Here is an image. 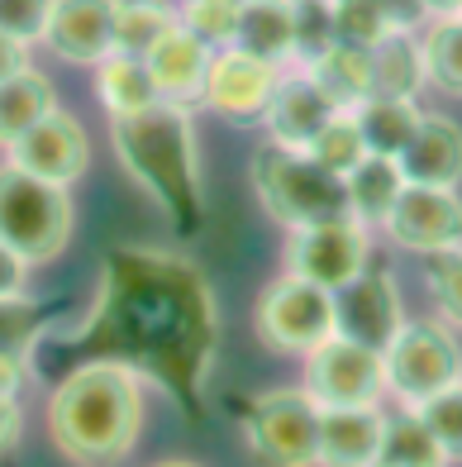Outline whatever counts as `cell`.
Returning a JSON list of instances; mask_svg holds the SVG:
<instances>
[{"instance_id": "2e32d148", "label": "cell", "mask_w": 462, "mask_h": 467, "mask_svg": "<svg viewBox=\"0 0 462 467\" xmlns=\"http://www.w3.org/2000/svg\"><path fill=\"white\" fill-rule=\"evenodd\" d=\"M339 115V105H334L320 87H314V77L301 72V77H282L277 81V91H272V105H267V134L272 143H282V148H305L314 143V134L324 130V124Z\"/></svg>"}, {"instance_id": "7bdbcfd3", "label": "cell", "mask_w": 462, "mask_h": 467, "mask_svg": "<svg viewBox=\"0 0 462 467\" xmlns=\"http://www.w3.org/2000/svg\"><path fill=\"white\" fill-rule=\"evenodd\" d=\"M158 467H200V462H158Z\"/></svg>"}, {"instance_id": "f546056e", "label": "cell", "mask_w": 462, "mask_h": 467, "mask_svg": "<svg viewBox=\"0 0 462 467\" xmlns=\"http://www.w3.org/2000/svg\"><path fill=\"white\" fill-rule=\"evenodd\" d=\"M425 38V62H429V81L444 96H462V15L434 19Z\"/></svg>"}, {"instance_id": "ffe728a7", "label": "cell", "mask_w": 462, "mask_h": 467, "mask_svg": "<svg viewBox=\"0 0 462 467\" xmlns=\"http://www.w3.org/2000/svg\"><path fill=\"white\" fill-rule=\"evenodd\" d=\"M372 96L391 100H415L429 87V62H425V38L415 29H391L372 53Z\"/></svg>"}, {"instance_id": "d4e9b609", "label": "cell", "mask_w": 462, "mask_h": 467, "mask_svg": "<svg viewBox=\"0 0 462 467\" xmlns=\"http://www.w3.org/2000/svg\"><path fill=\"white\" fill-rule=\"evenodd\" d=\"M310 77L339 110H358L363 100H372V57L363 48L334 44L320 62H310Z\"/></svg>"}, {"instance_id": "60d3db41", "label": "cell", "mask_w": 462, "mask_h": 467, "mask_svg": "<svg viewBox=\"0 0 462 467\" xmlns=\"http://www.w3.org/2000/svg\"><path fill=\"white\" fill-rule=\"evenodd\" d=\"M382 5H386V15H391V25H395V29H415L419 19H429L419 0H382Z\"/></svg>"}, {"instance_id": "836d02e7", "label": "cell", "mask_w": 462, "mask_h": 467, "mask_svg": "<svg viewBox=\"0 0 462 467\" xmlns=\"http://www.w3.org/2000/svg\"><path fill=\"white\" fill-rule=\"evenodd\" d=\"M239 10H243V0H186L177 25L191 29L205 48H215V44L229 48L234 44V29H239Z\"/></svg>"}, {"instance_id": "e0dca14e", "label": "cell", "mask_w": 462, "mask_h": 467, "mask_svg": "<svg viewBox=\"0 0 462 467\" xmlns=\"http://www.w3.org/2000/svg\"><path fill=\"white\" fill-rule=\"evenodd\" d=\"M210 57H215V53H210L191 29H181V25H177V29H167V34L158 38L153 53L143 57V62H149V77H153V87H158L162 100L191 105V100L205 96Z\"/></svg>"}, {"instance_id": "cb8c5ba5", "label": "cell", "mask_w": 462, "mask_h": 467, "mask_svg": "<svg viewBox=\"0 0 462 467\" xmlns=\"http://www.w3.org/2000/svg\"><path fill=\"white\" fill-rule=\"evenodd\" d=\"M53 110L57 105H53V87H48L44 72L25 67L19 77H5L0 81V148L19 143L38 119L53 115Z\"/></svg>"}, {"instance_id": "8992f818", "label": "cell", "mask_w": 462, "mask_h": 467, "mask_svg": "<svg viewBox=\"0 0 462 467\" xmlns=\"http://www.w3.org/2000/svg\"><path fill=\"white\" fill-rule=\"evenodd\" d=\"M243 443L258 467H320V406L305 391H262L243 410Z\"/></svg>"}, {"instance_id": "f35d334b", "label": "cell", "mask_w": 462, "mask_h": 467, "mask_svg": "<svg viewBox=\"0 0 462 467\" xmlns=\"http://www.w3.org/2000/svg\"><path fill=\"white\" fill-rule=\"evenodd\" d=\"M25 272H29V263L15 258V253L0 244V301H10V296H25Z\"/></svg>"}, {"instance_id": "74e56055", "label": "cell", "mask_w": 462, "mask_h": 467, "mask_svg": "<svg viewBox=\"0 0 462 467\" xmlns=\"http://www.w3.org/2000/svg\"><path fill=\"white\" fill-rule=\"evenodd\" d=\"M19 434H25V410H19L15 396L0 391V458H5L15 443H19Z\"/></svg>"}, {"instance_id": "5b68a950", "label": "cell", "mask_w": 462, "mask_h": 467, "mask_svg": "<svg viewBox=\"0 0 462 467\" xmlns=\"http://www.w3.org/2000/svg\"><path fill=\"white\" fill-rule=\"evenodd\" d=\"M72 239V196L67 186L38 182L19 167H0V244L15 258L53 263Z\"/></svg>"}, {"instance_id": "8d00e7d4", "label": "cell", "mask_w": 462, "mask_h": 467, "mask_svg": "<svg viewBox=\"0 0 462 467\" xmlns=\"http://www.w3.org/2000/svg\"><path fill=\"white\" fill-rule=\"evenodd\" d=\"M48 15H53V0H0V34L34 44V38H44Z\"/></svg>"}, {"instance_id": "4316f807", "label": "cell", "mask_w": 462, "mask_h": 467, "mask_svg": "<svg viewBox=\"0 0 462 467\" xmlns=\"http://www.w3.org/2000/svg\"><path fill=\"white\" fill-rule=\"evenodd\" d=\"M353 119H358V134L367 143V153H382V158H401V148L419 130L415 100H391V96L363 100L358 110H353Z\"/></svg>"}, {"instance_id": "8fae6325", "label": "cell", "mask_w": 462, "mask_h": 467, "mask_svg": "<svg viewBox=\"0 0 462 467\" xmlns=\"http://www.w3.org/2000/svg\"><path fill=\"white\" fill-rule=\"evenodd\" d=\"M391 234V244H401L410 253H444L462 244V196L453 186H415L406 182L395 196L391 215L382 224Z\"/></svg>"}, {"instance_id": "ab89813d", "label": "cell", "mask_w": 462, "mask_h": 467, "mask_svg": "<svg viewBox=\"0 0 462 467\" xmlns=\"http://www.w3.org/2000/svg\"><path fill=\"white\" fill-rule=\"evenodd\" d=\"M25 67H29V44H25V38L0 34V81H5V77H19Z\"/></svg>"}, {"instance_id": "d590c367", "label": "cell", "mask_w": 462, "mask_h": 467, "mask_svg": "<svg viewBox=\"0 0 462 467\" xmlns=\"http://www.w3.org/2000/svg\"><path fill=\"white\" fill-rule=\"evenodd\" d=\"M419 420L429 424V434L438 439V449H444V458H462V381L448 391H438L434 400H425L419 406Z\"/></svg>"}, {"instance_id": "7a4b0ae2", "label": "cell", "mask_w": 462, "mask_h": 467, "mask_svg": "<svg viewBox=\"0 0 462 467\" xmlns=\"http://www.w3.org/2000/svg\"><path fill=\"white\" fill-rule=\"evenodd\" d=\"M110 143L119 153V167L149 191V201L162 215L181 234H196L205 220V191L191 110L177 100H158L139 115H115Z\"/></svg>"}, {"instance_id": "ac0fdd59", "label": "cell", "mask_w": 462, "mask_h": 467, "mask_svg": "<svg viewBox=\"0 0 462 467\" xmlns=\"http://www.w3.org/2000/svg\"><path fill=\"white\" fill-rule=\"evenodd\" d=\"M386 415L376 406L320 410V467H376Z\"/></svg>"}, {"instance_id": "83f0119b", "label": "cell", "mask_w": 462, "mask_h": 467, "mask_svg": "<svg viewBox=\"0 0 462 467\" xmlns=\"http://www.w3.org/2000/svg\"><path fill=\"white\" fill-rule=\"evenodd\" d=\"M444 449L429 434V424L419 420V410H401L386 420L382 430V453H376V467H444Z\"/></svg>"}, {"instance_id": "b9f144b4", "label": "cell", "mask_w": 462, "mask_h": 467, "mask_svg": "<svg viewBox=\"0 0 462 467\" xmlns=\"http://www.w3.org/2000/svg\"><path fill=\"white\" fill-rule=\"evenodd\" d=\"M429 19H444V15H462V0H419Z\"/></svg>"}, {"instance_id": "4dcf8cb0", "label": "cell", "mask_w": 462, "mask_h": 467, "mask_svg": "<svg viewBox=\"0 0 462 467\" xmlns=\"http://www.w3.org/2000/svg\"><path fill=\"white\" fill-rule=\"evenodd\" d=\"M305 153L320 162V167H329L334 177H348L353 167L367 158V143H363V134H358V119H353V110L334 115L324 130L314 134V143L305 148Z\"/></svg>"}, {"instance_id": "277c9868", "label": "cell", "mask_w": 462, "mask_h": 467, "mask_svg": "<svg viewBox=\"0 0 462 467\" xmlns=\"http://www.w3.org/2000/svg\"><path fill=\"white\" fill-rule=\"evenodd\" d=\"M253 191L262 210L286 229H305V224H324V220H344L348 215V186L344 177H334L329 167H320L301 148H282V143H262L253 153Z\"/></svg>"}, {"instance_id": "e575fe53", "label": "cell", "mask_w": 462, "mask_h": 467, "mask_svg": "<svg viewBox=\"0 0 462 467\" xmlns=\"http://www.w3.org/2000/svg\"><path fill=\"white\" fill-rule=\"evenodd\" d=\"M425 286H429V296L438 301V315L462 329V244L457 248H444V253H429Z\"/></svg>"}, {"instance_id": "5bb4252c", "label": "cell", "mask_w": 462, "mask_h": 467, "mask_svg": "<svg viewBox=\"0 0 462 467\" xmlns=\"http://www.w3.org/2000/svg\"><path fill=\"white\" fill-rule=\"evenodd\" d=\"M10 167H19V172H29L38 182H53V186H72L91 167V139L72 115L53 110L19 143H10Z\"/></svg>"}, {"instance_id": "6da1fadb", "label": "cell", "mask_w": 462, "mask_h": 467, "mask_svg": "<svg viewBox=\"0 0 462 467\" xmlns=\"http://www.w3.org/2000/svg\"><path fill=\"white\" fill-rule=\"evenodd\" d=\"M77 344L196 410L220 344V315L205 272L172 248H115Z\"/></svg>"}, {"instance_id": "9c48e42d", "label": "cell", "mask_w": 462, "mask_h": 467, "mask_svg": "<svg viewBox=\"0 0 462 467\" xmlns=\"http://www.w3.org/2000/svg\"><path fill=\"white\" fill-rule=\"evenodd\" d=\"M386 391V358L353 344V338L334 334L320 348L305 353V396L320 410L334 406H376V396Z\"/></svg>"}, {"instance_id": "603a6c76", "label": "cell", "mask_w": 462, "mask_h": 467, "mask_svg": "<svg viewBox=\"0 0 462 467\" xmlns=\"http://www.w3.org/2000/svg\"><path fill=\"white\" fill-rule=\"evenodd\" d=\"M348 186V215L358 224H386L395 196H401V167H395V158H382V153H367L353 172L344 177Z\"/></svg>"}, {"instance_id": "4fadbf2b", "label": "cell", "mask_w": 462, "mask_h": 467, "mask_svg": "<svg viewBox=\"0 0 462 467\" xmlns=\"http://www.w3.org/2000/svg\"><path fill=\"white\" fill-rule=\"evenodd\" d=\"M334 315H339V334L353 344H367L376 353H386V344L401 334V291H395L391 272L363 267L344 291H334Z\"/></svg>"}, {"instance_id": "30bf717a", "label": "cell", "mask_w": 462, "mask_h": 467, "mask_svg": "<svg viewBox=\"0 0 462 467\" xmlns=\"http://www.w3.org/2000/svg\"><path fill=\"white\" fill-rule=\"evenodd\" d=\"M363 267H367V224H358L353 215L291 229L286 239V272L324 291H344Z\"/></svg>"}, {"instance_id": "1f68e13d", "label": "cell", "mask_w": 462, "mask_h": 467, "mask_svg": "<svg viewBox=\"0 0 462 467\" xmlns=\"http://www.w3.org/2000/svg\"><path fill=\"white\" fill-rule=\"evenodd\" d=\"M391 29L395 25H391L382 0H334V38H339V44L372 53Z\"/></svg>"}, {"instance_id": "d6a6232c", "label": "cell", "mask_w": 462, "mask_h": 467, "mask_svg": "<svg viewBox=\"0 0 462 467\" xmlns=\"http://www.w3.org/2000/svg\"><path fill=\"white\" fill-rule=\"evenodd\" d=\"M291 29H296V57L320 62L339 38H334V0H291Z\"/></svg>"}, {"instance_id": "484cf974", "label": "cell", "mask_w": 462, "mask_h": 467, "mask_svg": "<svg viewBox=\"0 0 462 467\" xmlns=\"http://www.w3.org/2000/svg\"><path fill=\"white\" fill-rule=\"evenodd\" d=\"M96 72H100V77H96V91H100V105L110 110V119H115V115H139V110H149V105L162 100L143 57L110 53Z\"/></svg>"}, {"instance_id": "44dd1931", "label": "cell", "mask_w": 462, "mask_h": 467, "mask_svg": "<svg viewBox=\"0 0 462 467\" xmlns=\"http://www.w3.org/2000/svg\"><path fill=\"white\" fill-rule=\"evenodd\" d=\"M229 48H243L262 62H282L296 57V29H291V0H243L239 10V29H234V44Z\"/></svg>"}, {"instance_id": "52a82bcc", "label": "cell", "mask_w": 462, "mask_h": 467, "mask_svg": "<svg viewBox=\"0 0 462 467\" xmlns=\"http://www.w3.org/2000/svg\"><path fill=\"white\" fill-rule=\"evenodd\" d=\"M386 391L401 396L406 410H419L438 391L462 381V353L457 338L438 320H415L401 325V334L386 344Z\"/></svg>"}, {"instance_id": "d6986e66", "label": "cell", "mask_w": 462, "mask_h": 467, "mask_svg": "<svg viewBox=\"0 0 462 467\" xmlns=\"http://www.w3.org/2000/svg\"><path fill=\"white\" fill-rule=\"evenodd\" d=\"M395 167L415 186H457L462 182V130L453 119L419 115V130L401 148Z\"/></svg>"}, {"instance_id": "3957f363", "label": "cell", "mask_w": 462, "mask_h": 467, "mask_svg": "<svg viewBox=\"0 0 462 467\" xmlns=\"http://www.w3.org/2000/svg\"><path fill=\"white\" fill-rule=\"evenodd\" d=\"M143 430V381L119 368L91 358L72 368L48 396V434L62 458L105 467L119 462L139 443Z\"/></svg>"}, {"instance_id": "ba28073f", "label": "cell", "mask_w": 462, "mask_h": 467, "mask_svg": "<svg viewBox=\"0 0 462 467\" xmlns=\"http://www.w3.org/2000/svg\"><path fill=\"white\" fill-rule=\"evenodd\" d=\"M253 325H258V338L272 353H310V348H320L324 338L339 334L334 291L286 272V277H277L272 286H262Z\"/></svg>"}, {"instance_id": "7c38bea8", "label": "cell", "mask_w": 462, "mask_h": 467, "mask_svg": "<svg viewBox=\"0 0 462 467\" xmlns=\"http://www.w3.org/2000/svg\"><path fill=\"white\" fill-rule=\"evenodd\" d=\"M277 62H262L243 48H224L210 57V77H205V105L229 124H262L272 91H277Z\"/></svg>"}, {"instance_id": "9a60e30c", "label": "cell", "mask_w": 462, "mask_h": 467, "mask_svg": "<svg viewBox=\"0 0 462 467\" xmlns=\"http://www.w3.org/2000/svg\"><path fill=\"white\" fill-rule=\"evenodd\" d=\"M115 19L119 0H53L44 44L77 67H100L115 53Z\"/></svg>"}, {"instance_id": "f1b7e54d", "label": "cell", "mask_w": 462, "mask_h": 467, "mask_svg": "<svg viewBox=\"0 0 462 467\" xmlns=\"http://www.w3.org/2000/svg\"><path fill=\"white\" fill-rule=\"evenodd\" d=\"M177 29V10H167L162 0H119V19H115V53L124 57H149L153 44Z\"/></svg>"}, {"instance_id": "7402d4cb", "label": "cell", "mask_w": 462, "mask_h": 467, "mask_svg": "<svg viewBox=\"0 0 462 467\" xmlns=\"http://www.w3.org/2000/svg\"><path fill=\"white\" fill-rule=\"evenodd\" d=\"M38 334H44V310L34 301H25V296L0 301V391L5 396H15L25 381Z\"/></svg>"}]
</instances>
